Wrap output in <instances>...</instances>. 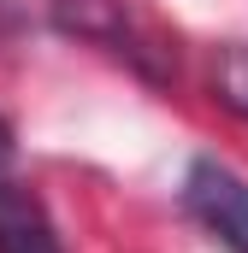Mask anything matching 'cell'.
I'll use <instances>...</instances> for the list:
<instances>
[{
    "mask_svg": "<svg viewBox=\"0 0 248 253\" xmlns=\"http://www.w3.org/2000/svg\"><path fill=\"white\" fill-rule=\"evenodd\" d=\"M0 177H12V129L0 118Z\"/></svg>",
    "mask_w": 248,
    "mask_h": 253,
    "instance_id": "cell-4",
    "label": "cell"
},
{
    "mask_svg": "<svg viewBox=\"0 0 248 253\" xmlns=\"http://www.w3.org/2000/svg\"><path fill=\"white\" fill-rule=\"evenodd\" d=\"M184 206L225 253H248V177L219 159H195L184 177Z\"/></svg>",
    "mask_w": 248,
    "mask_h": 253,
    "instance_id": "cell-1",
    "label": "cell"
},
{
    "mask_svg": "<svg viewBox=\"0 0 248 253\" xmlns=\"http://www.w3.org/2000/svg\"><path fill=\"white\" fill-rule=\"evenodd\" d=\"M0 253H65L48 206L18 177H0Z\"/></svg>",
    "mask_w": 248,
    "mask_h": 253,
    "instance_id": "cell-2",
    "label": "cell"
},
{
    "mask_svg": "<svg viewBox=\"0 0 248 253\" xmlns=\"http://www.w3.org/2000/svg\"><path fill=\"white\" fill-rule=\"evenodd\" d=\"M213 88H219V100H225L237 118H248V47H225V53H219Z\"/></svg>",
    "mask_w": 248,
    "mask_h": 253,
    "instance_id": "cell-3",
    "label": "cell"
}]
</instances>
